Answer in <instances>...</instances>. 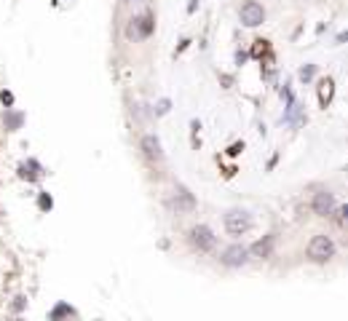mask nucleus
Here are the masks:
<instances>
[{
	"label": "nucleus",
	"mask_w": 348,
	"mask_h": 321,
	"mask_svg": "<svg viewBox=\"0 0 348 321\" xmlns=\"http://www.w3.org/2000/svg\"><path fill=\"white\" fill-rule=\"evenodd\" d=\"M308 257L316 260V263H327L335 257V244L330 235H313L311 244H308Z\"/></svg>",
	"instance_id": "f257e3e1"
},
{
	"label": "nucleus",
	"mask_w": 348,
	"mask_h": 321,
	"mask_svg": "<svg viewBox=\"0 0 348 321\" xmlns=\"http://www.w3.org/2000/svg\"><path fill=\"white\" fill-rule=\"evenodd\" d=\"M249 228H252V217H249V212H244V209H231L225 214V230L231 235H244Z\"/></svg>",
	"instance_id": "f03ea898"
},
{
	"label": "nucleus",
	"mask_w": 348,
	"mask_h": 321,
	"mask_svg": "<svg viewBox=\"0 0 348 321\" xmlns=\"http://www.w3.org/2000/svg\"><path fill=\"white\" fill-rule=\"evenodd\" d=\"M262 22H265V8H262L260 3L249 0V3L241 5V24H244V27H257Z\"/></svg>",
	"instance_id": "7ed1b4c3"
},
{
	"label": "nucleus",
	"mask_w": 348,
	"mask_h": 321,
	"mask_svg": "<svg viewBox=\"0 0 348 321\" xmlns=\"http://www.w3.org/2000/svg\"><path fill=\"white\" fill-rule=\"evenodd\" d=\"M190 241H193V246H199L201 252H209L214 244H217V238H214V233L209 230L206 225H196L193 230H190Z\"/></svg>",
	"instance_id": "20e7f679"
},
{
	"label": "nucleus",
	"mask_w": 348,
	"mask_h": 321,
	"mask_svg": "<svg viewBox=\"0 0 348 321\" xmlns=\"http://www.w3.org/2000/svg\"><path fill=\"white\" fill-rule=\"evenodd\" d=\"M335 209V195L327 193V190H321V193L313 195V212L319 214V217H330Z\"/></svg>",
	"instance_id": "39448f33"
},
{
	"label": "nucleus",
	"mask_w": 348,
	"mask_h": 321,
	"mask_svg": "<svg viewBox=\"0 0 348 321\" xmlns=\"http://www.w3.org/2000/svg\"><path fill=\"white\" fill-rule=\"evenodd\" d=\"M247 260H249V249H247V246H241V244H236V246H231V249H225V254H222V263L231 265V268L244 265Z\"/></svg>",
	"instance_id": "423d86ee"
},
{
	"label": "nucleus",
	"mask_w": 348,
	"mask_h": 321,
	"mask_svg": "<svg viewBox=\"0 0 348 321\" xmlns=\"http://www.w3.org/2000/svg\"><path fill=\"white\" fill-rule=\"evenodd\" d=\"M142 153H145V158L150 161H161V139L155 134H145L142 137Z\"/></svg>",
	"instance_id": "0eeeda50"
},
{
	"label": "nucleus",
	"mask_w": 348,
	"mask_h": 321,
	"mask_svg": "<svg viewBox=\"0 0 348 321\" xmlns=\"http://www.w3.org/2000/svg\"><path fill=\"white\" fill-rule=\"evenodd\" d=\"M174 206H177V212H193L196 201H193V195H190L185 187H180V190H177V195H174Z\"/></svg>",
	"instance_id": "6e6552de"
},
{
	"label": "nucleus",
	"mask_w": 348,
	"mask_h": 321,
	"mask_svg": "<svg viewBox=\"0 0 348 321\" xmlns=\"http://www.w3.org/2000/svg\"><path fill=\"white\" fill-rule=\"evenodd\" d=\"M319 99H321V104H327L332 99V81H324L321 83V91H319Z\"/></svg>",
	"instance_id": "1a4fd4ad"
},
{
	"label": "nucleus",
	"mask_w": 348,
	"mask_h": 321,
	"mask_svg": "<svg viewBox=\"0 0 348 321\" xmlns=\"http://www.w3.org/2000/svg\"><path fill=\"white\" fill-rule=\"evenodd\" d=\"M137 22H140V35L148 38L150 30H153V19H150V16H142V19H137Z\"/></svg>",
	"instance_id": "9d476101"
},
{
	"label": "nucleus",
	"mask_w": 348,
	"mask_h": 321,
	"mask_svg": "<svg viewBox=\"0 0 348 321\" xmlns=\"http://www.w3.org/2000/svg\"><path fill=\"white\" fill-rule=\"evenodd\" d=\"M271 244H273V238H268V241H265V244H257V246H254V249H252V252H254V254H257V257H265V254H268V252H271Z\"/></svg>",
	"instance_id": "9b49d317"
}]
</instances>
